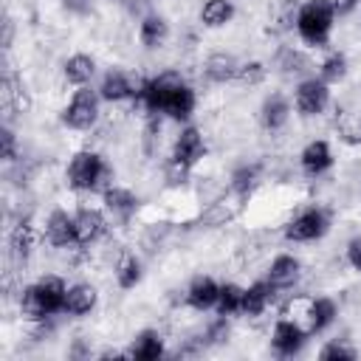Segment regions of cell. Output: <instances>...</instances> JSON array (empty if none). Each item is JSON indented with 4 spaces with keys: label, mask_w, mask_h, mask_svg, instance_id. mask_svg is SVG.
<instances>
[{
    "label": "cell",
    "mask_w": 361,
    "mask_h": 361,
    "mask_svg": "<svg viewBox=\"0 0 361 361\" xmlns=\"http://www.w3.org/2000/svg\"><path fill=\"white\" fill-rule=\"evenodd\" d=\"M327 231H330V212L324 206H316V203L296 212L282 228L288 243H316Z\"/></svg>",
    "instance_id": "6"
},
{
    "label": "cell",
    "mask_w": 361,
    "mask_h": 361,
    "mask_svg": "<svg viewBox=\"0 0 361 361\" xmlns=\"http://www.w3.org/2000/svg\"><path fill=\"white\" fill-rule=\"evenodd\" d=\"M8 251L17 262H25L34 251V226L31 220H20L8 234Z\"/></svg>",
    "instance_id": "25"
},
{
    "label": "cell",
    "mask_w": 361,
    "mask_h": 361,
    "mask_svg": "<svg viewBox=\"0 0 361 361\" xmlns=\"http://www.w3.org/2000/svg\"><path fill=\"white\" fill-rule=\"evenodd\" d=\"M200 23L206 28H223L234 20V3L231 0H206L200 6Z\"/></svg>",
    "instance_id": "26"
},
{
    "label": "cell",
    "mask_w": 361,
    "mask_h": 361,
    "mask_svg": "<svg viewBox=\"0 0 361 361\" xmlns=\"http://www.w3.org/2000/svg\"><path fill=\"white\" fill-rule=\"evenodd\" d=\"M336 130L344 144H361V116L358 113H341L336 121Z\"/></svg>",
    "instance_id": "31"
},
{
    "label": "cell",
    "mask_w": 361,
    "mask_h": 361,
    "mask_svg": "<svg viewBox=\"0 0 361 361\" xmlns=\"http://www.w3.org/2000/svg\"><path fill=\"white\" fill-rule=\"evenodd\" d=\"M217 296H220V282H214L212 276H195L183 293L186 305L197 313H206V310H214L217 305Z\"/></svg>",
    "instance_id": "17"
},
{
    "label": "cell",
    "mask_w": 361,
    "mask_h": 361,
    "mask_svg": "<svg viewBox=\"0 0 361 361\" xmlns=\"http://www.w3.org/2000/svg\"><path fill=\"white\" fill-rule=\"evenodd\" d=\"M344 76H347V56H344L341 51L327 54V56L322 59V65H319V79H324L327 85H336V82H341Z\"/></svg>",
    "instance_id": "30"
},
{
    "label": "cell",
    "mask_w": 361,
    "mask_h": 361,
    "mask_svg": "<svg viewBox=\"0 0 361 361\" xmlns=\"http://www.w3.org/2000/svg\"><path fill=\"white\" fill-rule=\"evenodd\" d=\"M45 243L51 248H76V217L68 209H54L45 220Z\"/></svg>",
    "instance_id": "12"
},
{
    "label": "cell",
    "mask_w": 361,
    "mask_h": 361,
    "mask_svg": "<svg viewBox=\"0 0 361 361\" xmlns=\"http://www.w3.org/2000/svg\"><path fill=\"white\" fill-rule=\"evenodd\" d=\"M296 34L310 48H324L330 42L333 25H336V8L333 0H307L296 8Z\"/></svg>",
    "instance_id": "5"
},
{
    "label": "cell",
    "mask_w": 361,
    "mask_h": 361,
    "mask_svg": "<svg viewBox=\"0 0 361 361\" xmlns=\"http://www.w3.org/2000/svg\"><path fill=\"white\" fill-rule=\"evenodd\" d=\"M299 276H302V262H299L293 254H279V257H274L271 265H268V274H265V279H268L276 290L293 288V285L299 282Z\"/></svg>",
    "instance_id": "18"
},
{
    "label": "cell",
    "mask_w": 361,
    "mask_h": 361,
    "mask_svg": "<svg viewBox=\"0 0 361 361\" xmlns=\"http://www.w3.org/2000/svg\"><path fill=\"white\" fill-rule=\"evenodd\" d=\"M290 118V102L282 93H271L259 104V124L268 133H279Z\"/></svg>",
    "instance_id": "20"
},
{
    "label": "cell",
    "mask_w": 361,
    "mask_h": 361,
    "mask_svg": "<svg viewBox=\"0 0 361 361\" xmlns=\"http://www.w3.org/2000/svg\"><path fill=\"white\" fill-rule=\"evenodd\" d=\"M65 183H68V189H73L79 195L104 192L113 183V169L102 152L79 149V152H73V158L65 166Z\"/></svg>",
    "instance_id": "4"
},
{
    "label": "cell",
    "mask_w": 361,
    "mask_h": 361,
    "mask_svg": "<svg viewBox=\"0 0 361 361\" xmlns=\"http://www.w3.org/2000/svg\"><path fill=\"white\" fill-rule=\"evenodd\" d=\"M243 293L245 288L237 285V282H223L220 285V296H217V305H214V313L217 316H240L243 313Z\"/></svg>",
    "instance_id": "27"
},
{
    "label": "cell",
    "mask_w": 361,
    "mask_h": 361,
    "mask_svg": "<svg viewBox=\"0 0 361 361\" xmlns=\"http://www.w3.org/2000/svg\"><path fill=\"white\" fill-rule=\"evenodd\" d=\"M307 341V330L305 324L293 322V319H276L274 330H271V350L279 358H290L296 355Z\"/></svg>",
    "instance_id": "10"
},
{
    "label": "cell",
    "mask_w": 361,
    "mask_h": 361,
    "mask_svg": "<svg viewBox=\"0 0 361 361\" xmlns=\"http://www.w3.org/2000/svg\"><path fill=\"white\" fill-rule=\"evenodd\" d=\"M333 164H336L333 147H330L324 138L307 141V144L302 147V152H299V166H302V172H305L307 178H322L324 172L333 169Z\"/></svg>",
    "instance_id": "14"
},
{
    "label": "cell",
    "mask_w": 361,
    "mask_h": 361,
    "mask_svg": "<svg viewBox=\"0 0 361 361\" xmlns=\"http://www.w3.org/2000/svg\"><path fill=\"white\" fill-rule=\"evenodd\" d=\"M62 8L73 17H85L93 11V0H62Z\"/></svg>",
    "instance_id": "37"
},
{
    "label": "cell",
    "mask_w": 361,
    "mask_h": 361,
    "mask_svg": "<svg viewBox=\"0 0 361 361\" xmlns=\"http://www.w3.org/2000/svg\"><path fill=\"white\" fill-rule=\"evenodd\" d=\"M344 257H347V265H350L353 271H358V274H361V234H358V237H353V240L347 243Z\"/></svg>",
    "instance_id": "36"
},
{
    "label": "cell",
    "mask_w": 361,
    "mask_h": 361,
    "mask_svg": "<svg viewBox=\"0 0 361 361\" xmlns=\"http://www.w3.org/2000/svg\"><path fill=\"white\" fill-rule=\"evenodd\" d=\"M164 353H166V347H164V336H161L158 330H152V327L138 330V333L133 336L130 347L124 350V355L133 358V361H158Z\"/></svg>",
    "instance_id": "16"
},
{
    "label": "cell",
    "mask_w": 361,
    "mask_h": 361,
    "mask_svg": "<svg viewBox=\"0 0 361 361\" xmlns=\"http://www.w3.org/2000/svg\"><path fill=\"white\" fill-rule=\"evenodd\" d=\"M135 102L149 116H166L172 121H189L195 107H197V93L186 79L166 71V73L144 79Z\"/></svg>",
    "instance_id": "1"
},
{
    "label": "cell",
    "mask_w": 361,
    "mask_h": 361,
    "mask_svg": "<svg viewBox=\"0 0 361 361\" xmlns=\"http://www.w3.org/2000/svg\"><path fill=\"white\" fill-rule=\"evenodd\" d=\"M330 107V85L319 76L302 79L293 90V110L302 118H316Z\"/></svg>",
    "instance_id": "8"
},
{
    "label": "cell",
    "mask_w": 361,
    "mask_h": 361,
    "mask_svg": "<svg viewBox=\"0 0 361 361\" xmlns=\"http://www.w3.org/2000/svg\"><path fill=\"white\" fill-rule=\"evenodd\" d=\"M336 316H338V305H336L330 296H316V299H310L307 307H305V330H307V336L324 333V330L336 322Z\"/></svg>",
    "instance_id": "15"
},
{
    "label": "cell",
    "mask_w": 361,
    "mask_h": 361,
    "mask_svg": "<svg viewBox=\"0 0 361 361\" xmlns=\"http://www.w3.org/2000/svg\"><path fill=\"white\" fill-rule=\"evenodd\" d=\"M206 155V141L200 135L197 127L186 124L180 127V133L175 135L172 141V149H169V158L164 164V175H166V183L169 186H183L189 180V175L195 172V166L203 161Z\"/></svg>",
    "instance_id": "3"
},
{
    "label": "cell",
    "mask_w": 361,
    "mask_h": 361,
    "mask_svg": "<svg viewBox=\"0 0 361 361\" xmlns=\"http://www.w3.org/2000/svg\"><path fill=\"white\" fill-rule=\"evenodd\" d=\"M0 144H3V161L6 164L17 161V135L8 124H3V130H0Z\"/></svg>",
    "instance_id": "35"
},
{
    "label": "cell",
    "mask_w": 361,
    "mask_h": 361,
    "mask_svg": "<svg viewBox=\"0 0 361 361\" xmlns=\"http://www.w3.org/2000/svg\"><path fill=\"white\" fill-rule=\"evenodd\" d=\"M274 293H276V288H274L268 279L251 282V285L245 288V293H243V313H240V316H248V319L262 316V313L268 310V305L274 302Z\"/></svg>",
    "instance_id": "22"
},
{
    "label": "cell",
    "mask_w": 361,
    "mask_h": 361,
    "mask_svg": "<svg viewBox=\"0 0 361 361\" xmlns=\"http://www.w3.org/2000/svg\"><path fill=\"white\" fill-rule=\"evenodd\" d=\"M62 76L68 85L73 87H85L93 82L96 76V59L90 54H71L65 62H62Z\"/></svg>",
    "instance_id": "23"
},
{
    "label": "cell",
    "mask_w": 361,
    "mask_h": 361,
    "mask_svg": "<svg viewBox=\"0 0 361 361\" xmlns=\"http://www.w3.org/2000/svg\"><path fill=\"white\" fill-rule=\"evenodd\" d=\"M355 355H358L355 347H350V344L341 341V338L327 341V344L319 350V358H322V361H353Z\"/></svg>",
    "instance_id": "32"
},
{
    "label": "cell",
    "mask_w": 361,
    "mask_h": 361,
    "mask_svg": "<svg viewBox=\"0 0 361 361\" xmlns=\"http://www.w3.org/2000/svg\"><path fill=\"white\" fill-rule=\"evenodd\" d=\"M99 107H102V96L99 90H93L90 85L85 87H76L73 96L68 99V104L62 107V124L68 130H90L96 121H99Z\"/></svg>",
    "instance_id": "7"
},
{
    "label": "cell",
    "mask_w": 361,
    "mask_h": 361,
    "mask_svg": "<svg viewBox=\"0 0 361 361\" xmlns=\"http://www.w3.org/2000/svg\"><path fill=\"white\" fill-rule=\"evenodd\" d=\"M240 59L226 54V51H217V54H209L206 62H203V76L212 82V85H226V82H234L237 73H240Z\"/></svg>",
    "instance_id": "19"
},
{
    "label": "cell",
    "mask_w": 361,
    "mask_h": 361,
    "mask_svg": "<svg viewBox=\"0 0 361 361\" xmlns=\"http://www.w3.org/2000/svg\"><path fill=\"white\" fill-rule=\"evenodd\" d=\"M265 76H268V68H265L259 59H251V62H243V65H240L237 82H243V85H259Z\"/></svg>",
    "instance_id": "33"
},
{
    "label": "cell",
    "mask_w": 361,
    "mask_h": 361,
    "mask_svg": "<svg viewBox=\"0 0 361 361\" xmlns=\"http://www.w3.org/2000/svg\"><path fill=\"white\" fill-rule=\"evenodd\" d=\"M166 39H169V23H166L164 14H155V11H152V14L141 17V23H138V42H141L147 51L161 48Z\"/></svg>",
    "instance_id": "24"
},
{
    "label": "cell",
    "mask_w": 361,
    "mask_h": 361,
    "mask_svg": "<svg viewBox=\"0 0 361 361\" xmlns=\"http://www.w3.org/2000/svg\"><path fill=\"white\" fill-rule=\"evenodd\" d=\"M361 0H333V8H336V17H347L358 8Z\"/></svg>",
    "instance_id": "38"
},
{
    "label": "cell",
    "mask_w": 361,
    "mask_h": 361,
    "mask_svg": "<svg viewBox=\"0 0 361 361\" xmlns=\"http://www.w3.org/2000/svg\"><path fill=\"white\" fill-rule=\"evenodd\" d=\"M138 87H141V82H135L130 73H124L121 68H110V71L102 76V82H99L96 90H99L102 102L118 104V102L135 99V96H138Z\"/></svg>",
    "instance_id": "11"
},
{
    "label": "cell",
    "mask_w": 361,
    "mask_h": 361,
    "mask_svg": "<svg viewBox=\"0 0 361 361\" xmlns=\"http://www.w3.org/2000/svg\"><path fill=\"white\" fill-rule=\"evenodd\" d=\"M102 200H104V212L110 214L113 223H130L138 212V195L127 186H116L110 183L104 192H102Z\"/></svg>",
    "instance_id": "13"
},
{
    "label": "cell",
    "mask_w": 361,
    "mask_h": 361,
    "mask_svg": "<svg viewBox=\"0 0 361 361\" xmlns=\"http://www.w3.org/2000/svg\"><path fill=\"white\" fill-rule=\"evenodd\" d=\"M226 336H228V316H217L214 322H209L203 344H220V341H226Z\"/></svg>",
    "instance_id": "34"
},
{
    "label": "cell",
    "mask_w": 361,
    "mask_h": 361,
    "mask_svg": "<svg viewBox=\"0 0 361 361\" xmlns=\"http://www.w3.org/2000/svg\"><path fill=\"white\" fill-rule=\"evenodd\" d=\"M144 276V265L135 254H124L118 262H116V285L121 290H133Z\"/></svg>",
    "instance_id": "28"
},
{
    "label": "cell",
    "mask_w": 361,
    "mask_h": 361,
    "mask_svg": "<svg viewBox=\"0 0 361 361\" xmlns=\"http://www.w3.org/2000/svg\"><path fill=\"white\" fill-rule=\"evenodd\" d=\"M259 180V164H240L234 172H231V192L245 197Z\"/></svg>",
    "instance_id": "29"
},
{
    "label": "cell",
    "mask_w": 361,
    "mask_h": 361,
    "mask_svg": "<svg viewBox=\"0 0 361 361\" xmlns=\"http://www.w3.org/2000/svg\"><path fill=\"white\" fill-rule=\"evenodd\" d=\"M73 217H76V243H79L76 248H90L110 231V214L104 212V206L102 209L79 206Z\"/></svg>",
    "instance_id": "9"
},
{
    "label": "cell",
    "mask_w": 361,
    "mask_h": 361,
    "mask_svg": "<svg viewBox=\"0 0 361 361\" xmlns=\"http://www.w3.org/2000/svg\"><path fill=\"white\" fill-rule=\"evenodd\" d=\"M65 293L68 282L62 276H39L37 282L25 285L20 293V313L28 322H45L65 313Z\"/></svg>",
    "instance_id": "2"
},
{
    "label": "cell",
    "mask_w": 361,
    "mask_h": 361,
    "mask_svg": "<svg viewBox=\"0 0 361 361\" xmlns=\"http://www.w3.org/2000/svg\"><path fill=\"white\" fill-rule=\"evenodd\" d=\"M96 302H99V290L90 282H73L68 285V293H65V316L82 319L96 307Z\"/></svg>",
    "instance_id": "21"
}]
</instances>
